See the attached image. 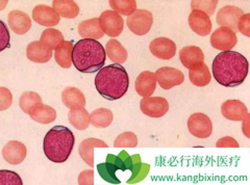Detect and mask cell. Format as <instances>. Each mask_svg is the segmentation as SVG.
<instances>
[{"label": "cell", "instance_id": "1", "mask_svg": "<svg viewBox=\"0 0 250 185\" xmlns=\"http://www.w3.org/2000/svg\"><path fill=\"white\" fill-rule=\"evenodd\" d=\"M249 64L244 56L236 51L219 53L212 65L216 81L226 88L238 87L244 82L248 74Z\"/></svg>", "mask_w": 250, "mask_h": 185}, {"label": "cell", "instance_id": "2", "mask_svg": "<svg viewBox=\"0 0 250 185\" xmlns=\"http://www.w3.org/2000/svg\"><path fill=\"white\" fill-rule=\"evenodd\" d=\"M128 86V74L118 64L104 67L95 76V88L97 92L108 101H115L122 98L126 94Z\"/></svg>", "mask_w": 250, "mask_h": 185}, {"label": "cell", "instance_id": "3", "mask_svg": "<svg viewBox=\"0 0 250 185\" xmlns=\"http://www.w3.org/2000/svg\"><path fill=\"white\" fill-rule=\"evenodd\" d=\"M106 53L104 46L96 40L82 38L73 47L72 63L82 73H94L103 69Z\"/></svg>", "mask_w": 250, "mask_h": 185}, {"label": "cell", "instance_id": "4", "mask_svg": "<svg viewBox=\"0 0 250 185\" xmlns=\"http://www.w3.org/2000/svg\"><path fill=\"white\" fill-rule=\"evenodd\" d=\"M75 137L71 130L65 126H54L46 133L43 142L45 156L52 163L67 161L74 147Z\"/></svg>", "mask_w": 250, "mask_h": 185}, {"label": "cell", "instance_id": "5", "mask_svg": "<svg viewBox=\"0 0 250 185\" xmlns=\"http://www.w3.org/2000/svg\"><path fill=\"white\" fill-rule=\"evenodd\" d=\"M126 24L132 34L145 36L150 32L153 24L152 14L147 10H138L127 18Z\"/></svg>", "mask_w": 250, "mask_h": 185}, {"label": "cell", "instance_id": "6", "mask_svg": "<svg viewBox=\"0 0 250 185\" xmlns=\"http://www.w3.org/2000/svg\"><path fill=\"white\" fill-rule=\"evenodd\" d=\"M188 129L195 137L208 138L212 135L213 123L208 115L202 112H195L188 120Z\"/></svg>", "mask_w": 250, "mask_h": 185}, {"label": "cell", "instance_id": "7", "mask_svg": "<svg viewBox=\"0 0 250 185\" xmlns=\"http://www.w3.org/2000/svg\"><path fill=\"white\" fill-rule=\"evenodd\" d=\"M140 110L148 117L159 119L168 112L169 102L163 97H146L141 100Z\"/></svg>", "mask_w": 250, "mask_h": 185}, {"label": "cell", "instance_id": "8", "mask_svg": "<svg viewBox=\"0 0 250 185\" xmlns=\"http://www.w3.org/2000/svg\"><path fill=\"white\" fill-rule=\"evenodd\" d=\"M99 23L104 34L112 37H119L124 27L123 18L112 10L104 11L100 15Z\"/></svg>", "mask_w": 250, "mask_h": 185}, {"label": "cell", "instance_id": "9", "mask_svg": "<svg viewBox=\"0 0 250 185\" xmlns=\"http://www.w3.org/2000/svg\"><path fill=\"white\" fill-rule=\"evenodd\" d=\"M244 15V11L234 5H225L217 13L216 22L220 27H226L232 32H238V23Z\"/></svg>", "mask_w": 250, "mask_h": 185}, {"label": "cell", "instance_id": "10", "mask_svg": "<svg viewBox=\"0 0 250 185\" xmlns=\"http://www.w3.org/2000/svg\"><path fill=\"white\" fill-rule=\"evenodd\" d=\"M238 43V37L234 32L226 27H219L210 36V45L217 50L230 51Z\"/></svg>", "mask_w": 250, "mask_h": 185}, {"label": "cell", "instance_id": "11", "mask_svg": "<svg viewBox=\"0 0 250 185\" xmlns=\"http://www.w3.org/2000/svg\"><path fill=\"white\" fill-rule=\"evenodd\" d=\"M156 81L163 90H170L176 86H179L185 81L184 73L178 69L172 67H163L155 72Z\"/></svg>", "mask_w": 250, "mask_h": 185}, {"label": "cell", "instance_id": "12", "mask_svg": "<svg viewBox=\"0 0 250 185\" xmlns=\"http://www.w3.org/2000/svg\"><path fill=\"white\" fill-rule=\"evenodd\" d=\"M149 50L156 58L170 60L176 55V44L165 37H156L150 42Z\"/></svg>", "mask_w": 250, "mask_h": 185}, {"label": "cell", "instance_id": "13", "mask_svg": "<svg viewBox=\"0 0 250 185\" xmlns=\"http://www.w3.org/2000/svg\"><path fill=\"white\" fill-rule=\"evenodd\" d=\"M33 19L38 24L52 28L59 24L61 16L53 7L45 4H39L33 10Z\"/></svg>", "mask_w": 250, "mask_h": 185}, {"label": "cell", "instance_id": "14", "mask_svg": "<svg viewBox=\"0 0 250 185\" xmlns=\"http://www.w3.org/2000/svg\"><path fill=\"white\" fill-rule=\"evenodd\" d=\"M221 113L225 119L242 122L248 115V110L240 100H228L221 105Z\"/></svg>", "mask_w": 250, "mask_h": 185}, {"label": "cell", "instance_id": "15", "mask_svg": "<svg viewBox=\"0 0 250 185\" xmlns=\"http://www.w3.org/2000/svg\"><path fill=\"white\" fill-rule=\"evenodd\" d=\"M27 150L25 145L18 141H10L2 149V157L10 165H19L25 159Z\"/></svg>", "mask_w": 250, "mask_h": 185}, {"label": "cell", "instance_id": "16", "mask_svg": "<svg viewBox=\"0 0 250 185\" xmlns=\"http://www.w3.org/2000/svg\"><path fill=\"white\" fill-rule=\"evenodd\" d=\"M189 25L193 32L200 37H207L212 32V21L207 14L200 11L191 12L189 15Z\"/></svg>", "mask_w": 250, "mask_h": 185}, {"label": "cell", "instance_id": "17", "mask_svg": "<svg viewBox=\"0 0 250 185\" xmlns=\"http://www.w3.org/2000/svg\"><path fill=\"white\" fill-rule=\"evenodd\" d=\"M156 83H158V81H156L155 73L150 71H144L140 73L137 77L135 89L139 96L143 98L151 97L155 91Z\"/></svg>", "mask_w": 250, "mask_h": 185}, {"label": "cell", "instance_id": "18", "mask_svg": "<svg viewBox=\"0 0 250 185\" xmlns=\"http://www.w3.org/2000/svg\"><path fill=\"white\" fill-rule=\"evenodd\" d=\"M9 26L15 34L25 35L31 27V19L28 15L19 10L12 11L9 16Z\"/></svg>", "mask_w": 250, "mask_h": 185}, {"label": "cell", "instance_id": "19", "mask_svg": "<svg viewBox=\"0 0 250 185\" xmlns=\"http://www.w3.org/2000/svg\"><path fill=\"white\" fill-rule=\"evenodd\" d=\"M26 56L34 63L45 64L51 59L52 50L46 47L40 41H34L27 45Z\"/></svg>", "mask_w": 250, "mask_h": 185}, {"label": "cell", "instance_id": "20", "mask_svg": "<svg viewBox=\"0 0 250 185\" xmlns=\"http://www.w3.org/2000/svg\"><path fill=\"white\" fill-rule=\"evenodd\" d=\"M179 59L187 69H193L200 63H205V55L197 46H186L179 52Z\"/></svg>", "mask_w": 250, "mask_h": 185}, {"label": "cell", "instance_id": "21", "mask_svg": "<svg viewBox=\"0 0 250 185\" xmlns=\"http://www.w3.org/2000/svg\"><path fill=\"white\" fill-rule=\"evenodd\" d=\"M94 148H107V145L99 138H85L78 147V153L82 159L89 166H94Z\"/></svg>", "mask_w": 250, "mask_h": 185}, {"label": "cell", "instance_id": "22", "mask_svg": "<svg viewBox=\"0 0 250 185\" xmlns=\"http://www.w3.org/2000/svg\"><path fill=\"white\" fill-rule=\"evenodd\" d=\"M78 34L82 38H91V40L96 41L104 36L103 29L100 27L99 18L82 21L78 25Z\"/></svg>", "mask_w": 250, "mask_h": 185}, {"label": "cell", "instance_id": "23", "mask_svg": "<svg viewBox=\"0 0 250 185\" xmlns=\"http://www.w3.org/2000/svg\"><path fill=\"white\" fill-rule=\"evenodd\" d=\"M29 117L40 124H50L57 119V111L49 105L38 104L29 112Z\"/></svg>", "mask_w": 250, "mask_h": 185}, {"label": "cell", "instance_id": "24", "mask_svg": "<svg viewBox=\"0 0 250 185\" xmlns=\"http://www.w3.org/2000/svg\"><path fill=\"white\" fill-rule=\"evenodd\" d=\"M70 124L77 130H85L91 124V117L84 107H73L68 113Z\"/></svg>", "mask_w": 250, "mask_h": 185}, {"label": "cell", "instance_id": "25", "mask_svg": "<svg viewBox=\"0 0 250 185\" xmlns=\"http://www.w3.org/2000/svg\"><path fill=\"white\" fill-rule=\"evenodd\" d=\"M62 101L68 109L84 107L85 97L80 89L75 87H67L62 92Z\"/></svg>", "mask_w": 250, "mask_h": 185}, {"label": "cell", "instance_id": "26", "mask_svg": "<svg viewBox=\"0 0 250 185\" xmlns=\"http://www.w3.org/2000/svg\"><path fill=\"white\" fill-rule=\"evenodd\" d=\"M73 44L70 41H64L54 50V58L57 64L64 69H69L72 66V52Z\"/></svg>", "mask_w": 250, "mask_h": 185}, {"label": "cell", "instance_id": "27", "mask_svg": "<svg viewBox=\"0 0 250 185\" xmlns=\"http://www.w3.org/2000/svg\"><path fill=\"white\" fill-rule=\"evenodd\" d=\"M105 53L109 59L118 65L125 63L128 57V53L126 49L123 47V45L119 41L115 40V38H112V40H109L106 43Z\"/></svg>", "mask_w": 250, "mask_h": 185}, {"label": "cell", "instance_id": "28", "mask_svg": "<svg viewBox=\"0 0 250 185\" xmlns=\"http://www.w3.org/2000/svg\"><path fill=\"white\" fill-rule=\"evenodd\" d=\"M189 79L195 87H206L210 82L212 75L208 67L205 63H200L189 70Z\"/></svg>", "mask_w": 250, "mask_h": 185}, {"label": "cell", "instance_id": "29", "mask_svg": "<svg viewBox=\"0 0 250 185\" xmlns=\"http://www.w3.org/2000/svg\"><path fill=\"white\" fill-rule=\"evenodd\" d=\"M52 7L65 19H74L80 14V6L72 0H54Z\"/></svg>", "mask_w": 250, "mask_h": 185}, {"label": "cell", "instance_id": "30", "mask_svg": "<svg viewBox=\"0 0 250 185\" xmlns=\"http://www.w3.org/2000/svg\"><path fill=\"white\" fill-rule=\"evenodd\" d=\"M91 124L96 128H106L112 124L114 114L108 109H98L90 113Z\"/></svg>", "mask_w": 250, "mask_h": 185}, {"label": "cell", "instance_id": "31", "mask_svg": "<svg viewBox=\"0 0 250 185\" xmlns=\"http://www.w3.org/2000/svg\"><path fill=\"white\" fill-rule=\"evenodd\" d=\"M40 42L51 50H56L64 42V36L56 28H47L41 35Z\"/></svg>", "mask_w": 250, "mask_h": 185}, {"label": "cell", "instance_id": "32", "mask_svg": "<svg viewBox=\"0 0 250 185\" xmlns=\"http://www.w3.org/2000/svg\"><path fill=\"white\" fill-rule=\"evenodd\" d=\"M41 96L36 92H24L19 99L20 109L23 112L29 114L30 111L38 104H42Z\"/></svg>", "mask_w": 250, "mask_h": 185}, {"label": "cell", "instance_id": "33", "mask_svg": "<svg viewBox=\"0 0 250 185\" xmlns=\"http://www.w3.org/2000/svg\"><path fill=\"white\" fill-rule=\"evenodd\" d=\"M109 5L112 11L119 14L120 16H130L137 11V1L135 0H111Z\"/></svg>", "mask_w": 250, "mask_h": 185}, {"label": "cell", "instance_id": "34", "mask_svg": "<svg viewBox=\"0 0 250 185\" xmlns=\"http://www.w3.org/2000/svg\"><path fill=\"white\" fill-rule=\"evenodd\" d=\"M138 146V137L134 132H123L116 137L115 148H135Z\"/></svg>", "mask_w": 250, "mask_h": 185}, {"label": "cell", "instance_id": "35", "mask_svg": "<svg viewBox=\"0 0 250 185\" xmlns=\"http://www.w3.org/2000/svg\"><path fill=\"white\" fill-rule=\"evenodd\" d=\"M217 4H218L217 0H212V1H192L191 7L193 11L203 12L209 17L215 13Z\"/></svg>", "mask_w": 250, "mask_h": 185}, {"label": "cell", "instance_id": "36", "mask_svg": "<svg viewBox=\"0 0 250 185\" xmlns=\"http://www.w3.org/2000/svg\"><path fill=\"white\" fill-rule=\"evenodd\" d=\"M22 185V179L20 176L13 171H6V169H1L0 171V185Z\"/></svg>", "mask_w": 250, "mask_h": 185}, {"label": "cell", "instance_id": "37", "mask_svg": "<svg viewBox=\"0 0 250 185\" xmlns=\"http://www.w3.org/2000/svg\"><path fill=\"white\" fill-rule=\"evenodd\" d=\"M13 103V95L9 89L0 88V111H5Z\"/></svg>", "mask_w": 250, "mask_h": 185}, {"label": "cell", "instance_id": "38", "mask_svg": "<svg viewBox=\"0 0 250 185\" xmlns=\"http://www.w3.org/2000/svg\"><path fill=\"white\" fill-rule=\"evenodd\" d=\"M0 51H3L10 46V33L3 21H0Z\"/></svg>", "mask_w": 250, "mask_h": 185}, {"label": "cell", "instance_id": "39", "mask_svg": "<svg viewBox=\"0 0 250 185\" xmlns=\"http://www.w3.org/2000/svg\"><path fill=\"white\" fill-rule=\"evenodd\" d=\"M238 30L242 35L250 37V14H244L239 20Z\"/></svg>", "mask_w": 250, "mask_h": 185}, {"label": "cell", "instance_id": "40", "mask_svg": "<svg viewBox=\"0 0 250 185\" xmlns=\"http://www.w3.org/2000/svg\"><path fill=\"white\" fill-rule=\"evenodd\" d=\"M216 147L217 148H239L240 145L237 142V140H234L233 137L224 136V137H221L220 140L217 141Z\"/></svg>", "mask_w": 250, "mask_h": 185}, {"label": "cell", "instance_id": "41", "mask_svg": "<svg viewBox=\"0 0 250 185\" xmlns=\"http://www.w3.org/2000/svg\"><path fill=\"white\" fill-rule=\"evenodd\" d=\"M78 184L81 185H93L94 184V171L85 169L78 176Z\"/></svg>", "mask_w": 250, "mask_h": 185}, {"label": "cell", "instance_id": "42", "mask_svg": "<svg viewBox=\"0 0 250 185\" xmlns=\"http://www.w3.org/2000/svg\"><path fill=\"white\" fill-rule=\"evenodd\" d=\"M243 123V126H242V131H243L246 137H250V114L248 113L247 117L242 121Z\"/></svg>", "mask_w": 250, "mask_h": 185}]
</instances>
